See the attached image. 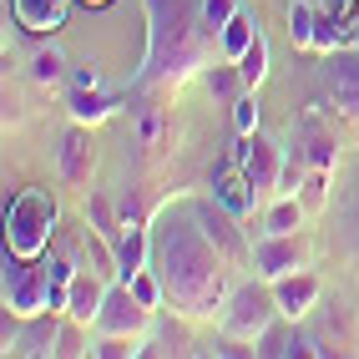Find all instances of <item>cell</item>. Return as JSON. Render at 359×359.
<instances>
[{
  "mask_svg": "<svg viewBox=\"0 0 359 359\" xmlns=\"http://www.w3.org/2000/svg\"><path fill=\"white\" fill-rule=\"evenodd\" d=\"M324 76H329L334 107L359 122V46H354V41H349V46H334V51L324 56Z\"/></svg>",
  "mask_w": 359,
  "mask_h": 359,
  "instance_id": "obj_9",
  "label": "cell"
},
{
  "mask_svg": "<svg viewBox=\"0 0 359 359\" xmlns=\"http://www.w3.org/2000/svg\"><path fill=\"white\" fill-rule=\"evenodd\" d=\"M253 36H258V20H253V11H238L228 26L218 31V51H223V61H238L253 46Z\"/></svg>",
  "mask_w": 359,
  "mask_h": 359,
  "instance_id": "obj_19",
  "label": "cell"
},
{
  "mask_svg": "<svg viewBox=\"0 0 359 359\" xmlns=\"http://www.w3.org/2000/svg\"><path fill=\"white\" fill-rule=\"evenodd\" d=\"M107 289H111V278H102L97 269H76V278H71V289H66V309H61V314L91 329V324H97V314H102V304H107Z\"/></svg>",
  "mask_w": 359,
  "mask_h": 359,
  "instance_id": "obj_13",
  "label": "cell"
},
{
  "mask_svg": "<svg viewBox=\"0 0 359 359\" xmlns=\"http://www.w3.org/2000/svg\"><path fill=\"white\" fill-rule=\"evenodd\" d=\"M91 172H97V147H91V132L76 122L56 147V177L66 187H91Z\"/></svg>",
  "mask_w": 359,
  "mask_h": 359,
  "instance_id": "obj_10",
  "label": "cell"
},
{
  "mask_svg": "<svg viewBox=\"0 0 359 359\" xmlns=\"http://www.w3.org/2000/svg\"><path fill=\"white\" fill-rule=\"evenodd\" d=\"M116 263H122V278L152 269V228H142V218H127L116 233Z\"/></svg>",
  "mask_w": 359,
  "mask_h": 359,
  "instance_id": "obj_16",
  "label": "cell"
},
{
  "mask_svg": "<svg viewBox=\"0 0 359 359\" xmlns=\"http://www.w3.org/2000/svg\"><path fill=\"white\" fill-rule=\"evenodd\" d=\"M243 11V0H198V15H203V31L218 41V31L228 26V20Z\"/></svg>",
  "mask_w": 359,
  "mask_h": 359,
  "instance_id": "obj_24",
  "label": "cell"
},
{
  "mask_svg": "<svg viewBox=\"0 0 359 359\" xmlns=\"http://www.w3.org/2000/svg\"><path fill=\"white\" fill-rule=\"evenodd\" d=\"M157 132H162V116L147 111V116H142V142H157Z\"/></svg>",
  "mask_w": 359,
  "mask_h": 359,
  "instance_id": "obj_29",
  "label": "cell"
},
{
  "mask_svg": "<svg viewBox=\"0 0 359 359\" xmlns=\"http://www.w3.org/2000/svg\"><path fill=\"white\" fill-rule=\"evenodd\" d=\"M66 107H71V122H107V116L116 111V102L111 97H102V86H71V97H66Z\"/></svg>",
  "mask_w": 359,
  "mask_h": 359,
  "instance_id": "obj_18",
  "label": "cell"
},
{
  "mask_svg": "<svg viewBox=\"0 0 359 359\" xmlns=\"http://www.w3.org/2000/svg\"><path fill=\"white\" fill-rule=\"evenodd\" d=\"M233 162L248 172V182H253L258 203H273L278 193H289V162H283V147H278V142H269L263 132L238 137Z\"/></svg>",
  "mask_w": 359,
  "mask_h": 359,
  "instance_id": "obj_6",
  "label": "cell"
},
{
  "mask_svg": "<svg viewBox=\"0 0 359 359\" xmlns=\"http://www.w3.org/2000/svg\"><path fill=\"white\" fill-rule=\"evenodd\" d=\"M233 66H238V76H243V86H248V91H258L263 81H269V41H263V31L253 36V46H248V51L238 56Z\"/></svg>",
  "mask_w": 359,
  "mask_h": 359,
  "instance_id": "obj_22",
  "label": "cell"
},
{
  "mask_svg": "<svg viewBox=\"0 0 359 359\" xmlns=\"http://www.w3.org/2000/svg\"><path fill=\"white\" fill-rule=\"evenodd\" d=\"M152 269L182 319H218L233 294V258L203 233L193 208H167L152 223Z\"/></svg>",
  "mask_w": 359,
  "mask_h": 359,
  "instance_id": "obj_1",
  "label": "cell"
},
{
  "mask_svg": "<svg viewBox=\"0 0 359 359\" xmlns=\"http://www.w3.org/2000/svg\"><path fill=\"white\" fill-rule=\"evenodd\" d=\"M187 208H193V218L203 223V233L212 238V243H218L233 263H243V258H253V248L243 243V233H238V218H233V212L218 203V198H212V203H187Z\"/></svg>",
  "mask_w": 359,
  "mask_h": 359,
  "instance_id": "obj_12",
  "label": "cell"
},
{
  "mask_svg": "<svg viewBox=\"0 0 359 359\" xmlns=\"http://www.w3.org/2000/svg\"><path fill=\"white\" fill-rule=\"evenodd\" d=\"M212 198H218V203L233 212V218H248L253 208H263V203H258V193H253V182H248V172H243L238 162L228 167L218 182H212Z\"/></svg>",
  "mask_w": 359,
  "mask_h": 359,
  "instance_id": "obj_17",
  "label": "cell"
},
{
  "mask_svg": "<svg viewBox=\"0 0 359 359\" xmlns=\"http://www.w3.org/2000/svg\"><path fill=\"white\" fill-rule=\"evenodd\" d=\"M86 6H111V0H86Z\"/></svg>",
  "mask_w": 359,
  "mask_h": 359,
  "instance_id": "obj_30",
  "label": "cell"
},
{
  "mask_svg": "<svg viewBox=\"0 0 359 359\" xmlns=\"http://www.w3.org/2000/svg\"><path fill=\"white\" fill-rule=\"evenodd\" d=\"M278 314V299H273V283L258 278V283H238L228 294L218 329H223V344H263V334H273Z\"/></svg>",
  "mask_w": 359,
  "mask_h": 359,
  "instance_id": "obj_4",
  "label": "cell"
},
{
  "mask_svg": "<svg viewBox=\"0 0 359 359\" xmlns=\"http://www.w3.org/2000/svg\"><path fill=\"white\" fill-rule=\"evenodd\" d=\"M71 6H76V0H11L15 26H20V31H36V36L61 31L66 20H71Z\"/></svg>",
  "mask_w": 359,
  "mask_h": 359,
  "instance_id": "obj_14",
  "label": "cell"
},
{
  "mask_svg": "<svg viewBox=\"0 0 359 359\" xmlns=\"http://www.w3.org/2000/svg\"><path fill=\"white\" fill-rule=\"evenodd\" d=\"M71 86H102V71L86 61V66H76V71H71Z\"/></svg>",
  "mask_w": 359,
  "mask_h": 359,
  "instance_id": "obj_28",
  "label": "cell"
},
{
  "mask_svg": "<svg viewBox=\"0 0 359 359\" xmlns=\"http://www.w3.org/2000/svg\"><path fill=\"white\" fill-rule=\"evenodd\" d=\"M233 127H238V137L258 132V97H253V91H243V97H233Z\"/></svg>",
  "mask_w": 359,
  "mask_h": 359,
  "instance_id": "obj_26",
  "label": "cell"
},
{
  "mask_svg": "<svg viewBox=\"0 0 359 359\" xmlns=\"http://www.w3.org/2000/svg\"><path fill=\"white\" fill-rule=\"evenodd\" d=\"M324 177H329V172H319V167H309L304 187H294V193H299V203H304L309 212H314V208H324Z\"/></svg>",
  "mask_w": 359,
  "mask_h": 359,
  "instance_id": "obj_27",
  "label": "cell"
},
{
  "mask_svg": "<svg viewBox=\"0 0 359 359\" xmlns=\"http://www.w3.org/2000/svg\"><path fill=\"white\" fill-rule=\"evenodd\" d=\"M6 309L11 319H36L51 309V258H20L6 248Z\"/></svg>",
  "mask_w": 359,
  "mask_h": 359,
  "instance_id": "obj_5",
  "label": "cell"
},
{
  "mask_svg": "<svg viewBox=\"0 0 359 359\" xmlns=\"http://www.w3.org/2000/svg\"><path fill=\"white\" fill-rule=\"evenodd\" d=\"M354 46H359V41H354Z\"/></svg>",
  "mask_w": 359,
  "mask_h": 359,
  "instance_id": "obj_31",
  "label": "cell"
},
{
  "mask_svg": "<svg viewBox=\"0 0 359 359\" xmlns=\"http://www.w3.org/2000/svg\"><path fill=\"white\" fill-rule=\"evenodd\" d=\"M212 46L218 41L203 31L198 0H147V56H142L137 86H182L212 61Z\"/></svg>",
  "mask_w": 359,
  "mask_h": 359,
  "instance_id": "obj_2",
  "label": "cell"
},
{
  "mask_svg": "<svg viewBox=\"0 0 359 359\" xmlns=\"http://www.w3.org/2000/svg\"><path fill=\"white\" fill-rule=\"evenodd\" d=\"M208 91H212V97H243V76H238V66L228 61V66H212L208 71Z\"/></svg>",
  "mask_w": 359,
  "mask_h": 359,
  "instance_id": "obj_25",
  "label": "cell"
},
{
  "mask_svg": "<svg viewBox=\"0 0 359 359\" xmlns=\"http://www.w3.org/2000/svg\"><path fill=\"white\" fill-rule=\"evenodd\" d=\"M61 324L66 319H56V309H46V314H36V319H20V329H11L6 324V354H56L61 349Z\"/></svg>",
  "mask_w": 359,
  "mask_h": 359,
  "instance_id": "obj_11",
  "label": "cell"
},
{
  "mask_svg": "<svg viewBox=\"0 0 359 359\" xmlns=\"http://www.w3.org/2000/svg\"><path fill=\"white\" fill-rule=\"evenodd\" d=\"M97 339H147V329H152V309L142 304L132 294V283L127 278H116L111 289H107V304H102V314H97Z\"/></svg>",
  "mask_w": 359,
  "mask_h": 359,
  "instance_id": "obj_7",
  "label": "cell"
},
{
  "mask_svg": "<svg viewBox=\"0 0 359 359\" xmlns=\"http://www.w3.org/2000/svg\"><path fill=\"white\" fill-rule=\"evenodd\" d=\"M56 218H61V208L46 187H20L6 208V248L20 253V258H46Z\"/></svg>",
  "mask_w": 359,
  "mask_h": 359,
  "instance_id": "obj_3",
  "label": "cell"
},
{
  "mask_svg": "<svg viewBox=\"0 0 359 359\" xmlns=\"http://www.w3.org/2000/svg\"><path fill=\"white\" fill-rule=\"evenodd\" d=\"M248 263H253L258 278L278 283V278L309 269V253H304V243H299V233H263L258 243H253V258H248Z\"/></svg>",
  "mask_w": 359,
  "mask_h": 359,
  "instance_id": "obj_8",
  "label": "cell"
},
{
  "mask_svg": "<svg viewBox=\"0 0 359 359\" xmlns=\"http://www.w3.org/2000/svg\"><path fill=\"white\" fill-rule=\"evenodd\" d=\"M273 299H278V314L283 319H304L309 309L319 304V278L309 273V269H299V273H289V278L273 283Z\"/></svg>",
  "mask_w": 359,
  "mask_h": 359,
  "instance_id": "obj_15",
  "label": "cell"
},
{
  "mask_svg": "<svg viewBox=\"0 0 359 359\" xmlns=\"http://www.w3.org/2000/svg\"><path fill=\"white\" fill-rule=\"evenodd\" d=\"M86 223H91V233H102V238H111V243H116V233H122V208H116L107 193H91Z\"/></svg>",
  "mask_w": 359,
  "mask_h": 359,
  "instance_id": "obj_23",
  "label": "cell"
},
{
  "mask_svg": "<svg viewBox=\"0 0 359 359\" xmlns=\"http://www.w3.org/2000/svg\"><path fill=\"white\" fill-rule=\"evenodd\" d=\"M71 76V66H66V51L51 41V46H41V51L31 56V81L36 86H61Z\"/></svg>",
  "mask_w": 359,
  "mask_h": 359,
  "instance_id": "obj_21",
  "label": "cell"
},
{
  "mask_svg": "<svg viewBox=\"0 0 359 359\" xmlns=\"http://www.w3.org/2000/svg\"><path fill=\"white\" fill-rule=\"evenodd\" d=\"M304 203H299V193H278L273 203H269V212H263V233H299V223H304Z\"/></svg>",
  "mask_w": 359,
  "mask_h": 359,
  "instance_id": "obj_20",
  "label": "cell"
}]
</instances>
